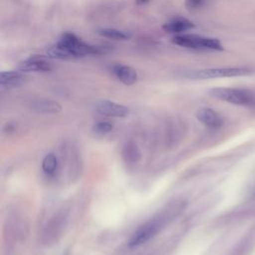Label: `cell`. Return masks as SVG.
<instances>
[{
  "label": "cell",
  "instance_id": "cell-13",
  "mask_svg": "<svg viewBox=\"0 0 255 255\" xmlns=\"http://www.w3.org/2000/svg\"><path fill=\"white\" fill-rule=\"evenodd\" d=\"M98 34L109 39H114V40H129L132 37V34L127 31L115 29V28H103L98 31Z\"/></svg>",
  "mask_w": 255,
  "mask_h": 255
},
{
  "label": "cell",
  "instance_id": "cell-16",
  "mask_svg": "<svg viewBox=\"0 0 255 255\" xmlns=\"http://www.w3.org/2000/svg\"><path fill=\"white\" fill-rule=\"evenodd\" d=\"M112 129H113V125L109 122H99L93 128L94 132L98 135H106L110 133Z\"/></svg>",
  "mask_w": 255,
  "mask_h": 255
},
{
  "label": "cell",
  "instance_id": "cell-1",
  "mask_svg": "<svg viewBox=\"0 0 255 255\" xmlns=\"http://www.w3.org/2000/svg\"><path fill=\"white\" fill-rule=\"evenodd\" d=\"M209 95L220 101L237 106H252L255 104L254 94L246 89L218 87L210 89Z\"/></svg>",
  "mask_w": 255,
  "mask_h": 255
},
{
  "label": "cell",
  "instance_id": "cell-2",
  "mask_svg": "<svg viewBox=\"0 0 255 255\" xmlns=\"http://www.w3.org/2000/svg\"><path fill=\"white\" fill-rule=\"evenodd\" d=\"M172 42L178 46L194 50H213L223 49L220 41L215 38L203 37L194 34H179L172 38Z\"/></svg>",
  "mask_w": 255,
  "mask_h": 255
},
{
  "label": "cell",
  "instance_id": "cell-3",
  "mask_svg": "<svg viewBox=\"0 0 255 255\" xmlns=\"http://www.w3.org/2000/svg\"><path fill=\"white\" fill-rule=\"evenodd\" d=\"M58 44L66 48L75 59L87 55H98L105 52V49L103 50L101 47L89 45L73 33H65L58 41Z\"/></svg>",
  "mask_w": 255,
  "mask_h": 255
},
{
  "label": "cell",
  "instance_id": "cell-17",
  "mask_svg": "<svg viewBox=\"0 0 255 255\" xmlns=\"http://www.w3.org/2000/svg\"><path fill=\"white\" fill-rule=\"evenodd\" d=\"M206 0H185V6L188 9H198L203 6Z\"/></svg>",
  "mask_w": 255,
  "mask_h": 255
},
{
  "label": "cell",
  "instance_id": "cell-5",
  "mask_svg": "<svg viewBox=\"0 0 255 255\" xmlns=\"http://www.w3.org/2000/svg\"><path fill=\"white\" fill-rule=\"evenodd\" d=\"M162 220L161 219H151L145 224L141 225L131 236L128 245L130 247H138L149 240H151L162 228Z\"/></svg>",
  "mask_w": 255,
  "mask_h": 255
},
{
  "label": "cell",
  "instance_id": "cell-9",
  "mask_svg": "<svg viewBox=\"0 0 255 255\" xmlns=\"http://www.w3.org/2000/svg\"><path fill=\"white\" fill-rule=\"evenodd\" d=\"M113 74L123 84L131 86L138 81V74L135 69L123 64H116L112 67Z\"/></svg>",
  "mask_w": 255,
  "mask_h": 255
},
{
  "label": "cell",
  "instance_id": "cell-10",
  "mask_svg": "<svg viewBox=\"0 0 255 255\" xmlns=\"http://www.w3.org/2000/svg\"><path fill=\"white\" fill-rule=\"evenodd\" d=\"M25 80V76L18 71H3L0 74V85L3 88H18Z\"/></svg>",
  "mask_w": 255,
  "mask_h": 255
},
{
  "label": "cell",
  "instance_id": "cell-8",
  "mask_svg": "<svg viewBox=\"0 0 255 255\" xmlns=\"http://www.w3.org/2000/svg\"><path fill=\"white\" fill-rule=\"evenodd\" d=\"M197 120L210 129H219L223 125L221 116L210 108H201L196 112Z\"/></svg>",
  "mask_w": 255,
  "mask_h": 255
},
{
  "label": "cell",
  "instance_id": "cell-4",
  "mask_svg": "<svg viewBox=\"0 0 255 255\" xmlns=\"http://www.w3.org/2000/svg\"><path fill=\"white\" fill-rule=\"evenodd\" d=\"M251 70L241 67H225V68H209L202 70H194L187 72L184 77L193 80H206L226 77H239L251 74Z\"/></svg>",
  "mask_w": 255,
  "mask_h": 255
},
{
  "label": "cell",
  "instance_id": "cell-18",
  "mask_svg": "<svg viewBox=\"0 0 255 255\" xmlns=\"http://www.w3.org/2000/svg\"><path fill=\"white\" fill-rule=\"evenodd\" d=\"M150 1V0H137V3L138 4H146Z\"/></svg>",
  "mask_w": 255,
  "mask_h": 255
},
{
  "label": "cell",
  "instance_id": "cell-11",
  "mask_svg": "<svg viewBox=\"0 0 255 255\" xmlns=\"http://www.w3.org/2000/svg\"><path fill=\"white\" fill-rule=\"evenodd\" d=\"M32 109L41 114H58L62 111V106L53 100L38 99L32 102Z\"/></svg>",
  "mask_w": 255,
  "mask_h": 255
},
{
  "label": "cell",
  "instance_id": "cell-7",
  "mask_svg": "<svg viewBox=\"0 0 255 255\" xmlns=\"http://www.w3.org/2000/svg\"><path fill=\"white\" fill-rule=\"evenodd\" d=\"M53 64L43 56H32L18 65L20 72H50Z\"/></svg>",
  "mask_w": 255,
  "mask_h": 255
},
{
  "label": "cell",
  "instance_id": "cell-14",
  "mask_svg": "<svg viewBox=\"0 0 255 255\" xmlns=\"http://www.w3.org/2000/svg\"><path fill=\"white\" fill-rule=\"evenodd\" d=\"M58 160L54 154H48L45 156L42 162V169L45 173L52 175L57 170Z\"/></svg>",
  "mask_w": 255,
  "mask_h": 255
},
{
  "label": "cell",
  "instance_id": "cell-15",
  "mask_svg": "<svg viewBox=\"0 0 255 255\" xmlns=\"http://www.w3.org/2000/svg\"><path fill=\"white\" fill-rule=\"evenodd\" d=\"M123 156L128 163H137L141 158V153L136 144L130 143L125 147Z\"/></svg>",
  "mask_w": 255,
  "mask_h": 255
},
{
  "label": "cell",
  "instance_id": "cell-6",
  "mask_svg": "<svg viewBox=\"0 0 255 255\" xmlns=\"http://www.w3.org/2000/svg\"><path fill=\"white\" fill-rule=\"evenodd\" d=\"M95 107L98 113L107 117L124 118L130 113V109L128 107L108 100H101L97 102Z\"/></svg>",
  "mask_w": 255,
  "mask_h": 255
},
{
  "label": "cell",
  "instance_id": "cell-12",
  "mask_svg": "<svg viewBox=\"0 0 255 255\" xmlns=\"http://www.w3.org/2000/svg\"><path fill=\"white\" fill-rule=\"evenodd\" d=\"M193 27H194V24L191 21L184 19V18H177V19H174L172 21H170V22L164 24L163 29L166 32L179 35L180 33L188 31V30L192 29Z\"/></svg>",
  "mask_w": 255,
  "mask_h": 255
}]
</instances>
